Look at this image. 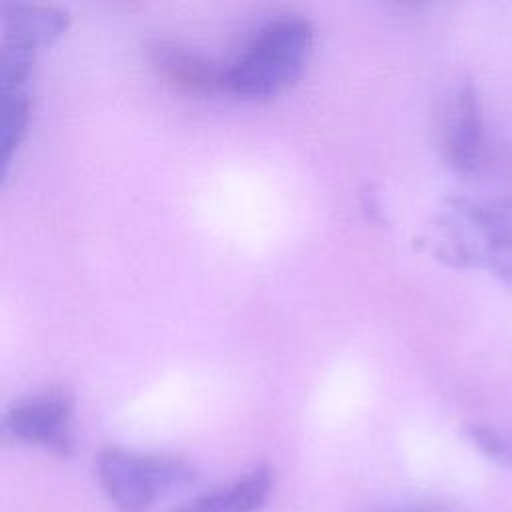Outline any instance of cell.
I'll return each instance as SVG.
<instances>
[{
  "instance_id": "obj_10",
  "label": "cell",
  "mask_w": 512,
  "mask_h": 512,
  "mask_svg": "<svg viewBox=\"0 0 512 512\" xmlns=\"http://www.w3.org/2000/svg\"><path fill=\"white\" fill-rule=\"evenodd\" d=\"M174 512H218V508H216V494L214 492L202 494V496L182 504Z\"/></svg>"
},
{
  "instance_id": "obj_3",
  "label": "cell",
  "mask_w": 512,
  "mask_h": 512,
  "mask_svg": "<svg viewBox=\"0 0 512 512\" xmlns=\"http://www.w3.org/2000/svg\"><path fill=\"white\" fill-rule=\"evenodd\" d=\"M102 490L118 512H144L164 490L194 480V468L172 456L104 448L96 460Z\"/></svg>"
},
{
  "instance_id": "obj_8",
  "label": "cell",
  "mask_w": 512,
  "mask_h": 512,
  "mask_svg": "<svg viewBox=\"0 0 512 512\" xmlns=\"http://www.w3.org/2000/svg\"><path fill=\"white\" fill-rule=\"evenodd\" d=\"M274 474L266 464L254 466L234 484L216 490V508L218 512H256L266 502L272 490Z\"/></svg>"
},
{
  "instance_id": "obj_6",
  "label": "cell",
  "mask_w": 512,
  "mask_h": 512,
  "mask_svg": "<svg viewBox=\"0 0 512 512\" xmlns=\"http://www.w3.org/2000/svg\"><path fill=\"white\" fill-rule=\"evenodd\" d=\"M148 60L164 82L184 92L214 94L224 90V66L180 42H152L148 46Z\"/></svg>"
},
{
  "instance_id": "obj_4",
  "label": "cell",
  "mask_w": 512,
  "mask_h": 512,
  "mask_svg": "<svg viewBox=\"0 0 512 512\" xmlns=\"http://www.w3.org/2000/svg\"><path fill=\"white\" fill-rule=\"evenodd\" d=\"M72 412V396L60 386H50L16 400L4 414V430L26 444L70 454L74 448Z\"/></svg>"
},
{
  "instance_id": "obj_2",
  "label": "cell",
  "mask_w": 512,
  "mask_h": 512,
  "mask_svg": "<svg viewBox=\"0 0 512 512\" xmlns=\"http://www.w3.org/2000/svg\"><path fill=\"white\" fill-rule=\"evenodd\" d=\"M312 40L314 28L302 14L288 12L266 20L224 66V92L244 100L276 96L300 76Z\"/></svg>"
},
{
  "instance_id": "obj_9",
  "label": "cell",
  "mask_w": 512,
  "mask_h": 512,
  "mask_svg": "<svg viewBox=\"0 0 512 512\" xmlns=\"http://www.w3.org/2000/svg\"><path fill=\"white\" fill-rule=\"evenodd\" d=\"M466 436L482 454L512 470V436L480 424L466 426Z\"/></svg>"
},
{
  "instance_id": "obj_1",
  "label": "cell",
  "mask_w": 512,
  "mask_h": 512,
  "mask_svg": "<svg viewBox=\"0 0 512 512\" xmlns=\"http://www.w3.org/2000/svg\"><path fill=\"white\" fill-rule=\"evenodd\" d=\"M430 250L454 268L480 266L512 286V200L448 198L434 220Z\"/></svg>"
},
{
  "instance_id": "obj_5",
  "label": "cell",
  "mask_w": 512,
  "mask_h": 512,
  "mask_svg": "<svg viewBox=\"0 0 512 512\" xmlns=\"http://www.w3.org/2000/svg\"><path fill=\"white\" fill-rule=\"evenodd\" d=\"M442 146L448 164L458 172H474L484 152V120L478 92L462 82L444 108Z\"/></svg>"
},
{
  "instance_id": "obj_7",
  "label": "cell",
  "mask_w": 512,
  "mask_h": 512,
  "mask_svg": "<svg viewBox=\"0 0 512 512\" xmlns=\"http://www.w3.org/2000/svg\"><path fill=\"white\" fill-rule=\"evenodd\" d=\"M68 12L50 4H8L4 10V40L36 50L68 28Z\"/></svg>"
}]
</instances>
